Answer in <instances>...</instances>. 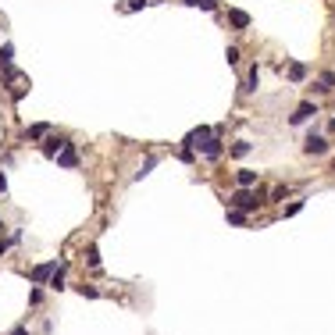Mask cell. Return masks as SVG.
<instances>
[{"instance_id":"1","label":"cell","mask_w":335,"mask_h":335,"mask_svg":"<svg viewBox=\"0 0 335 335\" xmlns=\"http://www.w3.org/2000/svg\"><path fill=\"white\" fill-rule=\"evenodd\" d=\"M228 203L235 207V211H257L261 203H268V196H264V189H257V193H246V189H235L232 196H228Z\"/></svg>"},{"instance_id":"2","label":"cell","mask_w":335,"mask_h":335,"mask_svg":"<svg viewBox=\"0 0 335 335\" xmlns=\"http://www.w3.org/2000/svg\"><path fill=\"white\" fill-rule=\"evenodd\" d=\"M303 153H310V157H321V153H328V143H324V136H307V143H303Z\"/></svg>"},{"instance_id":"3","label":"cell","mask_w":335,"mask_h":335,"mask_svg":"<svg viewBox=\"0 0 335 335\" xmlns=\"http://www.w3.org/2000/svg\"><path fill=\"white\" fill-rule=\"evenodd\" d=\"M64 146H68V139H64V136H50L43 146H39V150H43V157H57Z\"/></svg>"},{"instance_id":"4","label":"cell","mask_w":335,"mask_h":335,"mask_svg":"<svg viewBox=\"0 0 335 335\" xmlns=\"http://www.w3.org/2000/svg\"><path fill=\"white\" fill-rule=\"evenodd\" d=\"M221 153H225V146H221V139H218V136H211V139L203 143V157H207V160H218Z\"/></svg>"},{"instance_id":"5","label":"cell","mask_w":335,"mask_h":335,"mask_svg":"<svg viewBox=\"0 0 335 335\" xmlns=\"http://www.w3.org/2000/svg\"><path fill=\"white\" fill-rule=\"evenodd\" d=\"M54 160H57L61 168H75V164H78V153H75V146L68 143V146H64V150H61V153H57Z\"/></svg>"},{"instance_id":"6","label":"cell","mask_w":335,"mask_h":335,"mask_svg":"<svg viewBox=\"0 0 335 335\" xmlns=\"http://www.w3.org/2000/svg\"><path fill=\"white\" fill-rule=\"evenodd\" d=\"M235 182H239V189L257 186V172H249V168H239V172H235Z\"/></svg>"},{"instance_id":"7","label":"cell","mask_w":335,"mask_h":335,"mask_svg":"<svg viewBox=\"0 0 335 335\" xmlns=\"http://www.w3.org/2000/svg\"><path fill=\"white\" fill-rule=\"evenodd\" d=\"M314 114H317V107H314V104H300V107H296V114H292V125H303V121H307V118H314Z\"/></svg>"},{"instance_id":"8","label":"cell","mask_w":335,"mask_h":335,"mask_svg":"<svg viewBox=\"0 0 335 335\" xmlns=\"http://www.w3.org/2000/svg\"><path fill=\"white\" fill-rule=\"evenodd\" d=\"M54 268H57V264H39V268L32 271V282H47V278L54 275Z\"/></svg>"},{"instance_id":"9","label":"cell","mask_w":335,"mask_h":335,"mask_svg":"<svg viewBox=\"0 0 335 335\" xmlns=\"http://www.w3.org/2000/svg\"><path fill=\"white\" fill-rule=\"evenodd\" d=\"M257 86H261V68L254 64V68H249V75H246V86H242V90H249V93H254Z\"/></svg>"},{"instance_id":"10","label":"cell","mask_w":335,"mask_h":335,"mask_svg":"<svg viewBox=\"0 0 335 335\" xmlns=\"http://www.w3.org/2000/svg\"><path fill=\"white\" fill-rule=\"evenodd\" d=\"M50 132V125H29V129H25V139H43Z\"/></svg>"},{"instance_id":"11","label":"cell","mask_w":335,"mask_h":335,"mask_svg":"<svg viewBox=\"0 0 335 335\" xmlns=\"http://www.w3.org/2000/svg\"><path fill=\"white\" fill-rule=\"evenodd\" d=\"M228 22H232L235 29H246V25H249V15H246V11H228Z\"/></svg>"},{"instance_id":"12","label":"cell","mask_w":335,"mask_h":335,"mask_svg":"<svg viewBox=\"0 0 335 335\" xmlns=\"http://www.w3.org/2000/svg\"><path fill=\"white\" fill-rule=\"evenodd\" d=\"M11 57H15V47L4 43V47H0V68H11Z\"/></svg>"},{"instance_id":"13","label":"cell","mask_w":335,"mask_h":335,"mask_svg":"<svg viewBox=\"0 0 335 335\" xmlns=\"http://www.w3.org/2000/svg\"><path fill=\"white\" fill-rule=\"evenodd\" d=\"M86 264H90V268H100V254H97V246H90V249H86Z\"/></svg>"},{"instance_id":"14","label":"cell","mask_w":335,"mask_h":335,"mask_svg":"<svg viewBox=\"0 0 335 335\" xmlns=\"http://www.w3.org/2000/svg\"><path fill=\"white\" fill-rule=\"evenodd\" d=\"M303 75H307V68H303V64H292V68H289V78H292V82H300Z\"/></svg>"},{"instance_id":"15","label":"cell","mask_w":335,"mask_h":335,"mask_svg":"<svg viewBox=\"0 0 335 335\" xmlns=\"http://www.w3.org/2000/svg\"><path fill=\"white\" fill-rule=\"evenodd\" d=\"M153 164H157V157H146V160H143V168H139V172H136V179L150 175V168H153Z\"/></svg>"},{"instance_id":"16","label":"cell","mask_w":335,"mask_h":335,"mask_svg":"<svg viewBox=\"0 0 335 335\" xmlns=\"http://www.w3.org/2000/svg\"><path fill=\"white\" fill-rule=\"evenodd\" d=\"M78 292H82V296H86V300H97V296H100V292H97L93 285H78Z\"/></svg>"},{"instance_id":"17","label":"cell","mask_w":335,"mask_h":335,"mask_svg":"<svg viewBox=\"0 0 335 335\" xmlns=\"http://www.w3.org/2000/svg\"><path fill=\"white\" fill-rule=\"evenodd\" d=\"M246 153H249V143H235L232 146V157H246Z\"/></svg>"},{"instance_id":"18","label":"cell","mask_w":335,"mask_h":335,"mask_svg":"<svg viewBox=\"0 0 335 335\" xmlns=\"http://www.w3.org/2000/svg\"><path fill=\"white\" fill-rule=\"evenodd\" d=\"M285 196H289V189H285V186H278V189H275L268 200H271V203H278V200H285Z\"/></svg>"},{"instance_id":"19","label":"cell","mask_w":335,"mask_h":335,"mask_svg":"<svg viewBox=\"0 0 335 335\" xmlns=\"http://www.w3.org/2000/svg\"><path fill=\"white\" fill-rule=\"evenodd\" d=\"M225 57H228V64H239V47H228Z\"/></svg>"},{"instance_id":"20","label":"cell","mask_w":335,"mask_h":335,"mask_svg":"<svg viewBox=\"0 0 335 335\" xmlns=\"http://www.w3.org/2000/svg\"><path fill=\"white\" fill-rule=\"evenodd\" d=\"M228 221H232V225H242L246 214H242V211H228Z\"/></svg>"},{"instance_id":"21","label":"cell","mask_w":335,"mask_h":335,"mask_svg":"<svg viewBox=\"0 0 335 335\" xmlns=\"http://www.w3.org/2000/svg\"><path fill=\"white\" fill-rule=\"evenodd\" d=\"M300 211H303V203H300V200H296V203H289V207H285V214H289V218H292V214H300Z\"/></svg>"},{"instance_id":"22","label":"cell","mask_w":335,"mask_h":335,"mask_svg":"<svg viewBox=\"0 0 335 335\" xmlns=\"http://www.w3.org/2000/svg\"><path fill=\"white\" fill-rule=\"evenodd\" d=\"M179 157H182V160L189 164V160H193V146H182V150H179Z\"/></svg>"},{"instance_id":"23","label":"cell","mask_w":335,"mask_h":335,"mask_svg":"<svg viewBox=\"0 0 335 335\" xmlns=\"http://www.w3.org/2000/svg\"><path fill=\"white\" fill-rule=\"evenodd\" d=\"M125 8H129V11H139V8H146V0H129Z\"/></svg>"},{"instance_id":"24","label":"cell","mask_w":335,"mask_h":335,"mask_svg":"<svg viewBox=\"0 0 335 335\" xmlns=\"http://www.w3.org/2000/svg\"><path fill=\"white\" fill-rule=\"evenodd\" d=\"M8 246H11L8 239H0V257H4V254H8Z\"/></svg>"},{"instance_id":"25","label":"cell","mask_w":335,"mask_h":335,"mask_svg":"<svg viewBox=\"0 0 335 335\" xmlns=\"http://www.w3.org/2000/svg\"><path fill=\"white\" fill-rule=\"evenodd\" d=\"M0 193H8V179H4V172H0Z\"/></svg>"},{"instance_id":"26","label":"cell","mask_w":335,"mask_h":335,"mask_svg":"<svg viewBox=\"0 0 335 335\" xmlns=\"http://www.w3.org/2000/svg\"><path fill=\"white\" fill-rule=\"evenodd\" d=\"M11 335H29V328H15V331H11Z\"/></svg>"},{"instance_id":"27","label":"cell","mask_w":335,"mask_h":335,"mask_svg":"<svg viewBox=\"0 0 335 335\" xmlns=\"http://www.w3.org/2000/svg\"><path fill=\"white\" fill-rule=\"evenodd\" d=\"M0 235H4V218H0Z\"/></svg>"}]
</instances>
